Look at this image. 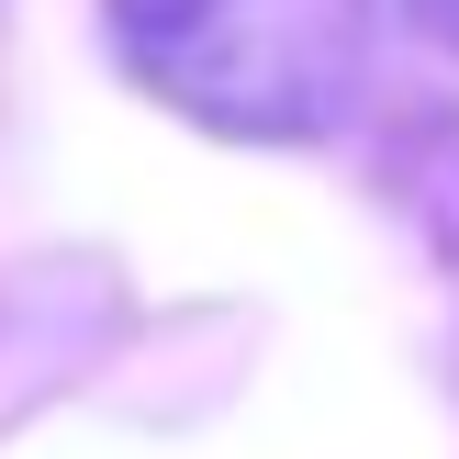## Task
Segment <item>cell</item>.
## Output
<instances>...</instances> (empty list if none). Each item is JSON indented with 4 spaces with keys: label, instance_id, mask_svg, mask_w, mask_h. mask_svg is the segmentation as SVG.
Returning a JSON list of instances; mask_svg holds the SVG:
<instances>
[{
    "label": "cell",
    "instance_id": "1",
    "mask_svg": "<svg viewBox=\"0 0 459 459\" xmlns=\"http://www.w3.org/2000/svg\"><path fill=\"white\" fill-rule=\"evenodd\" d=\"M112 34H124L134 79L169 90L179 112L303 146L336 124L359 79L370 0H112Z\"/></svg>",
    "mask_w": 459,
    "mask_h": 459
},
{
    "label": "cell",
    "instance_id": "2",
    "mask_svg": "<svg viewBox=\"0 0 459 459\" xmlns=\"http://www.w3.org/2000/svg\"><path fill=\"white\" fill-rule=\"evenodd\" d=\"M403 12H415L426 45H448V56H459V0H403Z\"/></svg>",
    "mask_w": 459,
    "mask_h": 459
}]
</instances>
